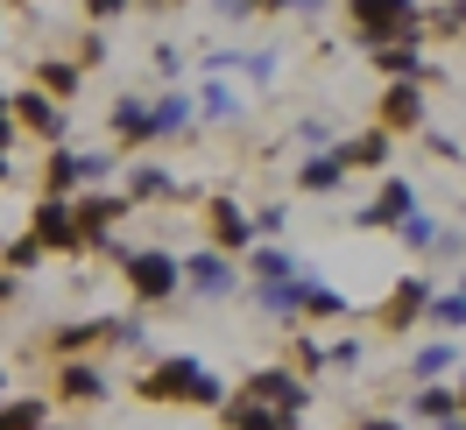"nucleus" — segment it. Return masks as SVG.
I'll return each instance as SVG.
<instances>
[{
    "label": "nucleus",
    "instance_id": "52",
    "mask_svg": "<svg viewBox=\"0 0 466 430\" xmlns=\"http://www.w3.org/2000/svg\"><path fill=\"white\" fill-rule=\"evenodd\" d=\"M460 409H466V367H460Z\"/></svg>",
    "mask_w": 466,
    "mask_h": 430
},
{
    "label": "nucleus",
    "instance_id": "7",
    "mask_svg": "<svg viewBox=\"0 0 466 430\" xmlns=\"http://www.w3.org/2000/svg\"><path fill=\"white\" fill-rule=\"evenodd\" d=\"M240 388H248V395H262V402H276V409H283V424H304V409H311V381L290 374V360H283V367H255Z\"/></svg>",
    "mask_w": 466,
    "mask_h": 430
},
{
    "label": "nucleus",
    "instance_id": "1",
    "mask_svg": "<svg viewBox=\"0 0 466 430\" xmlns=\"http://www.w3.org/2000/svg\"><path fill=\"white\" fill-rule=\"evenodd\" d=\"M135 395L142 402H184V409H219L227 402V388H219V374L205 367L198 353H170V360H156V367L135 381Z\"/></svg>",
    "mask_w": 466,
    "mask_h": 430
},
{
    "label": "nucleus",
    "instance_id": "19",
    "mask_svg": "<svg viewBox=\"0 0 466 430\" xmlns=\"http://www.w3.org/2000/svg\"><path fill=\"white\" fill-rule=\"evenodd\" d=\"M120 184H127V198H135V205H170V198H184L177 170H156V163H135V170H120Z\"/></svg>",
    "mask_w": 466,
    "mask_h": 430
},
{
    "label": "nucleus",
    "instance_id": "39",
    "mask_svg": "<svg viewBox=\"0 0 466 430\" xmlns=\"http://www.w3.org/2000/svg\"><path fill=\"white\" fill-rule=\"evenodd\" d=\"M148 57H156V78H184V57H177V43H156V50H148Z\"/></svg>",
    "mask_w": 466,
    "mask_h": 430
},
{
    "label": "nucleus",
    "instance_id": "50",
    "mask_svg": "<svg viewBox=\"0 0 466 430\" xmlns=\"http://www.w3.org/2000/svg\"><path fill=\"white\" fill-rule=\"evenodd\" d=\"M135 7H184V0H135Z\"/></svg>",
    "mask_w": 466,
    "mask_h": 430
},
{
    "label": "nucleus",
    "instance_id": "13",
    "mask_svg": "<svg viewBox=\"0 0 466 430\" xmlns=\"http://www.w3.org/2000/svg\"><path fill=\"white\" fill-rule=\"evenodd\" d=\"M127 184H120V191H106V184H86V191H78V219H86V233H92V247H106V240H114V226L120 219H127Z\"/></svg>",
    "mask_w": 466,
    "mask_h": 430
},
{
    "label": "nucleus",
    "instance_id": "37",
    "mask_svg": "<svg viewBox=\"0 0 466 430\" xmlns=\"http://www.w3.org/2000/svg\"><path fill=\"white\" fill-rule=\"evenodd\" d=\"M297 367H304V374H319V367H332V360H325V345L311 339V332H297Z\"/></svg>",
    "mask_w": 466,
    "mask_h": 430
},
{
    "label": "nucleus",
    "instance_id": "14",
    "mask_svg": "<svg viewBox=\"0 0 466 430\" xmlns=\"http://www.w3.org/2000/svg\"><path fill=\"white\" fill-rule=\"evenodd\" d=\"M106 135H114V148H148V142H156V99L120 92L114 114H106Z\"/></svg>",
    "mask_w": 466,
    "mask_h": 430
},
{
    "label": "nucleus",
    "instance_id": "11",
    "mask_svg": "<svg viewBox=\"0 0 466 430\" xmlns=\"http://www.w3.org/2000/svg\"><path fill=\"white\" fill-rule=\"evenodd\" d=\"M50 395L71 402V409H99V402L114 395V388H106V374L92 367L86 353H71V360H57V381H50Z\"/></svg>",
    "mask_w": 466,
    "mask_h": 430
},
{
    "label": "nucleus",
    "instance_id": "6",
    "mask_svg": "<svg viewBox=\"0 0 466 430\" xmlns=\"http://www.w3.org/2000/svg\"><path fill=\"white\" fill-rule=\"evenodd\" d=\"M29 233L50 247V255H78V247H92V233H86V219H78V198H35V212H29Z\"/></svg>",
    "mask_w": 466,
    "mask_h": 430
},
{
    "label": "nucleus",
    "instance_id": "32",
    "mask_svg": "<svg viewBox=\"0 0 466 430\" xmlns=\"http://www.w3.org/2000/svg\"><path fill=\"white\" fill-rule=\"evenodd\" d=\"M240 78H248V85H276V50H248V57H240Z\"/></svg>",
    "mask_w": 466,
    "mask_h": 430
},
{
    "label": "nucleus",
    "instance_id": "40",
    "mask_svg": "<svg viewBox=\"0 0 466 430\" xmlns=\"http://www.w3.org/2000/svg\"><path fill=\"white\" fill-rule=\"evenodd\" d=\"M424 142H431V155H445V163H466V155H460V135H445V127H424Z\"/></svg>",
    "mask_w": 466,
    "mask_h": 430
},
{
    "label": "nucleus",
    "instance_id": "27",
    "mask_svg": "<svg viewBox=\"0 0 466 430\" xmlns=\"http://www.w3.org/2000/svg\"><path fill=\"white\" fill-rule=\"evenodd\" d=\"M219 424H283V409L240 388V395H233V402H219Z\"/></svg>",
    "mask_w": 466,
    "mask_h": 430
},
{
    "label": "nucleus",
    "instance_id": "26",
    "mask_svg": "<svg viewBox=\"0 0 466 430\" xmlns=\"http://www.w3.org/2000/svg\"><path fill=\"white\" fill-rule=\"evenodd\" d=\"M35 85H50L57 99H78V85H86V64H78V57H43V64H35Z\"/></svg>",
    "mask_w": 466,
    "mask_h": 430
},
{
    "label": "nucleus",
    "instance_id": "45",
    "mask_svg": "<svg viewBox=\"0 0 466 430\" xmlns=\"http://www.w3.org/2000/svg\"><path fill=\"white\" fill-rule=\"evenodd\" d=\"M212 15H219V22H248V15H255V0H212Z\"/></svg>",
    "mask_w": 466,
    "mask_h": 430
},
{
    "label": "nucleus",
    "instance_id": "42",
    "mask_svg": "<svg viewBox=\"0 0 466 430\" xmlns=\"http://www.w3.org/2000/svg\"><path fill=\"white\" fill-rule=\"evenodd\" d=\"M15 135H22V120H15V92H0V148H15Z\"/></svg>",
    "mask_w": 466,
    "mask_h": 430
},
{
    "label": "nucleus",
    "instance_id": "5",
    "mask_svg": "<svg viewBox=\"0 0 466 430\" xmlns=\"http://www.w3.org/2000/svg\"><path fill=\"white\" fill-rule=\"evenodd\" d=\"M410 212H417V184H410V176H396V170H381L375 198H368V205H353V219H347V226H353V233H396Z\"/></svg>",
    "mask_w": 466,
    "mask_h": 430
},
{
    "label": "nucleus",
    "instance_id": "54",
    "mask_svg": "<svg viewBox=\"0 0 466 430\" xmlns=\"http://www.w3.org/2000/svg\"><path fill=\"white\" fill-rule=\"evenodd\" d=\"M0 395H7V374H0Z\"/></svg>",
    "mask_w": 466,
    "mask_h": 430
},
{
    "label": "nucleus",
    "instance_id": "29",
    "mask_svg": "<svg viewBox=\"0 0 466 430\" xmlns=\"http://www.w3.org/2000/svg\"><path fill=\"white\" fill-rule=\"evenodd\" d=\"M106 345H114V353H142V345H148V317L142 311L106 317Z\"/></svg>",
    "mask_w": 466,
    "mask_h": 430
},
{
    "label": "nucleus",
    "instance_id": "46",
    "mask_svg": "<svg viewBox=\"0 0 466 430\" xmlns=\"http://www.w3.org/2000/svg\"><path fill=\"white\" fill-rule=\"evenodd\" d=\"M205 71H240V50H205Z\"/></svg>",
    "mask_w": 466,
    "mask_h": 430
},
{
    "label": "nucleus",
    "instance_id": "3",
    "mask_svg": "<svg viewBox=\"0 0 466 430\" xmlns=\"http://www.w3.org/2000/svg\"><path fill=\"white\" fill-rule=\"evenodd\" d=\"M347 29L353 43H389V35H417L424 29V0H347Z\"/></svg>",
    "mask_w": 466,
    "mask_h": 430
},
{
    "label": "nucleus",
    "instance_id": "31",
    "mask_svg": "<svg viewBox=\"0 0 466 430\" xmlns=\"http://www.w3.org/2000/svg\"><path fill=\"white\" fill-rule=\"evenodd\" d=\"M396 240H403L410 255H431V247H438V219H431V212H410L403 226H396Z\"/></svg>",
    "mask_w": 466,
    "mask_h": 430
},
{
    "label": "nucleus",
    "instance_id": "21",
    "mask_svg": "<svg viewBox=\"0 0 466 430\" xmlns=\"http://www.w3.org/2000/svg\"><path fill=\"white\" fill-rule=\"evenodd\" d=\"M191 120H198V92L170 85L156 99V142H170V135H191Z\"/></svg>",
    "mask_w": 466,
    "mask_h": 430
},
{
    "label": "nucleus",
    "instance_id": "41",
    "mask_svg": "<svg viewBox=\"0 0 466 430\" xmlns=\"http://www.w3.org/2000/svg\"><path fill=\"white\" fill-rule=\"evenodd\" d=\"M431 255H438V261H460V255H466V233H460V226H438V247H431Z\"/></svg>",
    "mask_w": 466,
    "mask_h": 430
},
{
    "label": "nucleus",
    "instance_id": "16",
    "mask_svg": "<svg viewBox=\"0 0 466 430\" xmlns=\"http://www.w3.org/2000/svg\"><path fill=\"white\" fill-rule=\"evenodd\" d=\"M297 191H304V198H332V191H347V155H339V142L311 148V155L297 163Z\"/></svg>",
    "mask_w": 466,
    "mask_h": 430
},
{
    "label": "nucleus",
    "instance_id": "36",
    "mask_svg": "<svg viewBox=\"0 0 466 430\" xmlns=\"http://www.w3.org/2000/svg\"><path fill=\"white\" fill-rule=\"evenodd\" d=\"M325 360H332V367H360L368 345H360V339H332V345H325Z\"/></svg>",
    "mask_w": 466,
    "mask_h": 430
},
{
    "label": "nucleus",
    "instance_id": "2",
    "mask_svg": "<svg viewBox=\"0 0 466 430\" xmlns=\"http://www.w3.org/2000/svg\"><path fill=\"white\" fill-rule=\"evenodd\" d=\"M106 255L120 261V283H127V296H135L142 311L177 304V289H184V261H177L170 247H127V240H106Z\"/></svg>",
    "mask_w": 466,
    "mask_h": 430
},
{
    "label": "nucleus",
    "instance_id": "34",
    "mask_svg": "<svg viewBox=\"0 0 466 430\" xmlns=\"http://www.w3.org/2000/svg\"><path fill=\"white\" fill-rule=\"evenodd\" d=\"M424 22H431L438 35H460V29H466V0H445V7H431Z\"/></svg>",
    "mask_w": 466,
    "mask_h": 430
},
{
    "label": "nucleus",
    "instance_id": "12",
    "mask_svg": "<svg viewBox=\"0 0 466 430\" xmlns=\"http://www.w3.org/2000/svg\"><path fill=\"white\" fill-rule=\"evenodd\" d=\"M205 240L227 247V255H248V247L262 240V226H255V212H240L233 198H212L205 205Z\"/></svg>",
    "mask_w": 466,
    "mask_h": 430
},
{
    "label": "nucleus",
    "instance_id": "44",
    "mask_svg": "<svg viewBox=\"0 0 466 430\" xmlns=\"http://www.w3.org/2000/svg\"><path fill=\"white\" fill-rule=\"evenodd\" d=\"M297 142L304 148H332V127H325V120H297Z\"/></svg>",
    "mask_w": 466,
    "mask_h": 430
},
{
    "label": "nucleus",
    "instance_id": "35",
    "mask_svg": "<svg viewBox=\"0 0 466 430\" xmlns=\"http://www.w3.org/2000/svg\"><path fill=\"white\" fill-rule=\"evenodd\" d=\"M78 64H86V71H92V64H106V22H92V29L78 35Z\"/></svg>",
    "mask_w": 466,
    "mask_h": 430
},
{
    "label": "nucleus",
    "instance_id": "24",
    "mask_svg": "<svg viewBox=\"0 0 466 430\" xmlns=\"http://www.w3.org/2000/svg\"><path fill=\"white\" fill-rule=\"evenodd\" d=\"M452 367H460V339H431V345H417L403 360L410 381H438V374H452Z\"/></svg>",
    "mask_w": 466,
    "mask_h": 430
},
{
    "label": "nucleus",
    "instance_id": "48",
    "mask_svg": "<svg viewBox=\"0 0 466 430\" xmlns=\"http://www.w3.org/2000/svg\"><path fill=\"white\" fill-rule=\"evenodd\" d=\"M290 15H304V22H311V15H325V0H290Z\"/></svg>",
    "mask_w": 466,
    "mask_h": 430
},
{
    "label": "nucleus",
    "instance_id": "51",
    "mask_svg": "<svg viewBox=\"0 0 466 430\" xmlns=\"http://www.w3.org/2000/svg\"><path fill=\"white\" fill-rule=\"evenodd\" d=\"M7 176H15V170H7V148H0V184H7Z\"/></svg>",
    "mask_w": 466,
    "mask_h": 430
},
{
    "label": "nucleus",
    "instance_id": "23",
    "mask_svg": "<svg viewBox=\"0 0 466 430\" xmlns=\"http://www.w3.org/2000/svg\"><path fill=\"white\" fill-rule=\"evenodd\" d=\"M43 345L71 360V353H86V345H106V317H78V325H57V332H43Z\"/></svg>",
    "mask_w": 466,
    "mask_h": 430
},
{
    "label": "nucleus",
    "instance_id": "25",
    "mask_svg": "<svg viewBox=\"0 0 466 430\" xmlns=\"http://www.w3.org/2000/svg\"><path fill=\"white\" fill-rule=\"evenodd\" d=\"M198 114L212 120V127H233V120H240V92L227 85V71H212L198 85Z\"/></svg>",
    "mask_w": 466,
    "mask_h": 430
},
{
    "label": "nucleus",
    "instance_id": "18",
    "mask_svg": "<svg viewBox=\"0 0 466 430\" xmlns=\"http://www.w3.org/2000/svg\"><path fill=\"white\" fill-rule=\"evenodd\" d=\"M339 155H347V170H389V163H396V135L375 120L368 135H347V142H339Z\"/></svg>",
    "mask_w": 466,
    "mask_h": 430
},
{
    "label": "nucleus",
    "instance_id": "28",
    "mask_svg": "<svg viewBox=\"0 0 466 430\" xmlns=\"http://www.w3.org/2000/svg\"><path fill=\"white\" fill-rule=\"evenodd\" d=\"M353 304H347V289H332V283H319V275H304V317H347Z\"/></svg>",
    "mask_w": 466,
    "mask_h": 430
},
{
    "label": "nucleus",
    "instance_id": "8",
    "mask_svg": "<svg viewBox=\"0 0 466 430\" xmlns=\"http://www.w3.org/2000/svg\"><path fill=\"white\" fill-rule=\"evenodd\" d=\"M375 120L389 127V135H424V78H389L375 99Z\"/></svg>",
    "mask_w": 466,
    "mask_h": 430
},
{
    "label": "nucleus",
    "instance_id": "43",
    "mask_svg": "<svg viewBox=\"0 0 466 430\" xmlns=\"http://www.w3.org/2000/svg\"><path fill=\"white\" fill-rule=\"evenodd\" d=\"M135 0H86V22H120Z\"/></svg>",
    "mask_w": 466,
    "mask_h": 430
},
{
    "label": "nucleus",
    "instance_id": "38",
    "mask_svg": "<svg viewBox=\"0 0 466 430\" xmlns=\"http://www.w3.org/2000/svg\"><path fill=\"white\" fill-rule=\"evenodd\" d=\"M255 226H262V240H283V233H290V212H283V205H262Z\"/></svg>",
    "mask_w": 466,
    "mask_h": 430
},
{
    "label": "nucleus",
    "instance_id": "9",
    "mask_svg": "<svg viewBox=\"0 0 466 430\" xmlns=\"http://www.w3.org/2000/svg\"><path fill=\"white\" fill-rule=\"evenodd\" d=\"M64 106H71V99H57L50 85H22L15 92V120L29 127L35 142H64V135H71V114H64Z\"/></svg>",
    "mask_w": 466,
    "mask_h": 430
},
{
    "label": "nucleus",
    "instance_id": "47",
    "mask_svg": "<svg viewBox=\"0 0 466 430\" xmlns=\"http://www.w3.org/2000/svg\"><path fill=\"white\" fill-rule=\"evenodd\" d=\"M22 289H29V283H22V268H7V275H0V304H15Z\"/></svg>",
    "mask_w": 466,
    "mask_h": 430
},
{
    "label": "nucleus",
    "instance_id": "4",
    "mask_svg": "<svg viewBox=\"0 0 466 430\" xmlns=\"http://www.w3.org/2000/svg\"><path fill=\"white\" fill-rule=\"evenodd\" d=\"M240 275H248V261L227 255V247H212V240L184 255V283H191V296H205V304H219V296H233V289H248Z\"/></svg>",
    "mask_w": 466,
    "mask_h": 430
},
{
    "label": "nucleus",
    "instance_id": "20",
    "mask_svg": "<svg viewBox=\"0 0 466 430\" xmlns=\"http://www.w3.org/2000/svg\"><path fill=\"white\" fill-rule=\"evenodd\" d=\"M240 261H248V275H255V283H290V275H304V268H297V255L283 247V240H255Z\"/></svg>",
    "mask_w": 466,
    "mask_h": 430
},
{
    "label": "nucleus",
    "instance_id": "49",
    "mask_svg": "<svg viewBox=\"0 0 466 430\" xmlns=\"http://www.w3.org/2000/svg\"><path fill=\"white\" fill-rule=\"evenodd\" d=\"M255 15H290V0H255Z\"/></svg>",
    "mask_w": 466,
    "mask_h": 430
},
{
    "label": "nucleus",
    "instance_id": "15",
    "mask_svg": "<svg viewBox=\"0 0 466 430\" xmlns=\"http://www.w3.org/2000/svg\"><path fill=\"white\" fill-rule=\"evenodd\" d=\"M403 416H417V424H466L460 381H417V395H403Z\"/></svg>",
    "mask_w": 466,
    "mask_h": 430
},
{
    "label": "nucleus",
    "instance_id": "22",
    "mask_svg": "<svg viewBox=\"0 0 466 430\" xmlns=\"http://www.w3.org/2000/svg\"><path fill=\"white\" fill-rule=\"evenodd\" d=\"M248 296H255V304H262L268 317H304V275H290V283H248Z\"/></svg>",
    "mask_w": 466,
    "mask_h": 430
},
{
    "label": "nucleus",
    "instance_id": "55",
    "mask_svg": "<svg viewBox=\"0 0 466 430\" xmlns=\"http://www.w3.org/2000/svg\"><path fill=\"white\" fill-rule=\"evenodd\" d=\"M0 7H7V0H0Z\"/></svg>",
    "mask_w": 466,
    "mask_h": 430
},
{
    "label": "nucleus",
    "instance_id": "17",
    "mask_svg": "<svg viewBox=\"0 0 466 430\" xmlns=\"http://www.w3.org/2000/svg\"><path fill=\"white\" fill-rule=\"evenodd\" d=\"M368 64H375L381 78H424L431 64H424V29L417 35H389V43H375L368 50Z\"/></svg>",
    "mask_w": 466,
    "mask_h": 430
},
{
    "label": "nucleus",
    "instance_id": "30",
    "mask_svg": "<svg viewBox=\"0 0 466 430\" xmlns=\"http://www.w3.org/2000/svg\"><path fill=\"white\" fill-rule=\"evenodd\" d=\"M431 325H438V332H466V283L431 296Z\"/></svg>",
    "mask_w": 466,
    "mask_h": 430
},
{
    "label": "nucleus",
    "instance_id": "33",
    "mask_svg": "<svg viewBox=\"0 0 466 430\" xmlns=\"http://www.w3.org/2000/svg\"><path fill=\"white\" fill-rule=\"evenodd\" d=\"M43 255H50V247H43L35 233H15V240H7V268H35Z\"/></svg>",
    "mask_w": 466,
    "mask_h": 430
},
{
    "label": "nucleus",
    "instance_id": "10",
    "mask_svg": "<svg viewBox=\"0 0 466 430\" xmlns=\"http://www.w3.org/2000/svg\"><path fill=\"white\" fill-rule=\"evenodd\" d=\"M431 296H438L431 275H403V283L381 296V311H375V317H381V332H410L417 317H431Z\"/></svg>",
    "mask_w": 466,
    "mask_h": 430
},
{
    "label": "nucleus",
    "instance_id": "53",
    "mask_svg": "<svg viewBox=\"0 0 466 430\" xmlns=\"http://www.w3.org/2000/svg\"><path fill=\"white\" fill-rule=\"evenodd\" d=\"M7 7H35V0H7Z\"/></svg>",
    "mask_w": 466,
    "mask_h": 430
}]
</instances>
